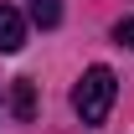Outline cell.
<instances>
[{"mask_svg": "<svg viewBox=\"0 0 134 134\" xmlns=\"http://www.w3.org/2000/svg\"><path fill=\"white\" fill-rule=\"evenodd\" d=\"M114 98H119V77L108 72V67H88L83 77H77V88H72V114L93 129V124H103V119H108Z\"/></svg>", "mask_w": 134, "mask_h": 134, "instance_id": "cell-1", "label": "cell"}, {"mask_svg": "<svg viewBox=\"0 0 134 134\" xmlns=\"http://www.w3.org/2000/svg\"><path fill=\"white\" fill-rule=\"evenodd\" d=\"M21 47H26V16H21L16 5H0V52L10 57Z\"/></svg>", "mask_w": 134, "mask_h": 134, "instance_id": "cell-2", "label": "cell"}, {"mask_svg": "<svg viewBox=\"0 0 134 134\" xmlns=\"http://www.w3.org/2000/svg\"><path fill=\"white\" fill-rule=\"evenodd\" d=\"M10 114H16L21 124L36 119V83L31 77H16V83H10Z\"/></svg>", "mask_w": 134, "mask_h": 134, "instance_id": "cell-3", "label": "cell"}, {"mask_svg": "<svg viewBox=\"0 0 134 134\" xmlns=\"http://www.w3.org/2000/svg\"><path fill=\"white\" fill-rule=\"evenodd\" d=\"M31 21L41 31H52V26L62 21V0H31Z\"/></svg>", "mask_w": 134, "mask_h": 134, "instance_id": "cell-4", "label": "cell"}, {"mask_svg": "<svg viewBox=\"0 0 134 134\" xmlns=\"http://www.w3.org/2000/svg\"><path fill=\"white\" fill-rule=\"evenodd\" d=\"M114 36L124 41V47H134V16H124V21H119V26H114Z\"/></svg>", "mask_w": 134, "mask_h": 134, "instance_id": "cell-5", "label": "cell"}]
</instances>
